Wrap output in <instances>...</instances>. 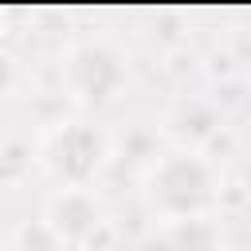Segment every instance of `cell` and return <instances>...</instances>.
Wrapping results in <instances>:
<instances>
[{"label":"cell","mask_w":251,"mask_h":251,"mask_svg":"<svg viewBox=\"0 0 251 251\" xmlns=\"http://www.w3.org/2000/svg\"><path fill=\"white\" fill-rule=\"evenodd\" d=\"M149 192H153V204H157L161 212L188 220V216H196L200 208H208V200H212V176H208V169H204L200 161H192V157H169V161L153 173Z\"/></svg>","instance_id":"cell-1"},{"label":"cell","mask_w":251,"mask_h":251,"mask_svg":"<svg viewBox=\"0 0 251 251\" xmlns=\"http://www.w3.org/2000/svg\"><path fill=\"white\" fill-rule=\"evenodd\" d=\"M71 75H75V82H78V90H82L86 98H106V94H114L118 82H122V63H118V55H114L110 47H102V43H82V47L71 55Z\"/></svg>","instance_id":"cell-2"},{"label":"cell","mask_w":251,"mask_h":251,"mask_svg":"<svg viewBox=\"0 0 251 251\" xmlns=\"http://www.w3.org/2000/svg\"><path fill=\"white\" fill-rule=\"evenodd\" d=\"M98 137L82 126H71L59 141H55V169L67 176V180H86L98 165Z\"/></svg>","instance_id":"cell-3"},{"label":"cell","mask_w":251,"mask_h":251,"mask_svg":"<svg viewBox=\"0 0 251 251\" xmlns=\"http://www.w3.org/2000/svg\"><path fill=\"white\" fill-rule=\"evenodd\" d=\"M94 224H98V208H94V200H90L86 192H78V188L63 192V196L51 204V227L63 231V235H71V239H82Z\"/></svg>","instance_id":"cell-4"},{"label":"cell","mask_w":251,"mask_h":251,"mask_svg":"<svg viewBox=\"0 0 251 251\" xmlns=\"http://www.w3.org/2000/svg\"><path fill=\"white\" fill-rule=\"evenodd\" d=\"M20 243H24V251H55L59 247L55 243V227H43V224H27L20 231Z\"/></svg>","instance_id":"cell-5"},{"label":"cell","mask_w":251,"mask_h":251,"mask_svg":"<svg viewBox=\"0 0 251 251\" xmlns=\"http://www.w3.org/2000/svg\"><path fill=\"white\" fill-rule=\"evenodd\" d=\"M8 82H12V63H8L4 55H0V90H4Z\"/></svg>","instance_id":"cell-6"}]
</instances>
